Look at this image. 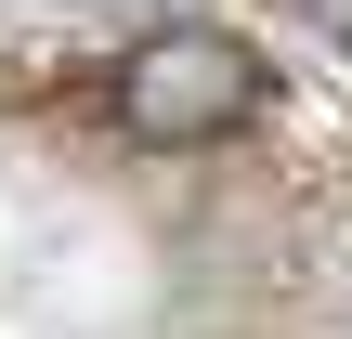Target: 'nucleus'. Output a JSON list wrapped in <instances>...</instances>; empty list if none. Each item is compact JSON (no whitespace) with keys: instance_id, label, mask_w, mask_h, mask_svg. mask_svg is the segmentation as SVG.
<instances>
[{"instance_id":"nucleus-1","label":"nucleus","mask_w":352,"mask_h":339,"mask_svg":"<svg viewBox=\"0 0 352 339\" xmlns=\"http://www.w3.org/2000/svg\"><path fill=\"white\" fill-rule=\"evenodd\" d=\"M248 118H261L248 39H222V26H157V39L118 52V131H131V144L196 157V144H235Z\"/></svg>"},{"instance_id":"nucleus-2","label":"nucleus","mask_w":352,"mask_h":339,"mask_svg":"<svg viewBox=\"0 0 352 339\" xmlns=\"http://www.w3.org/2000/svg\"><path fill=\"white\" fill-rule=\"evenodd\" d=\"M300 13H314V26H327V39H352V0H300Z\"/></svg>"}]
</instances>
